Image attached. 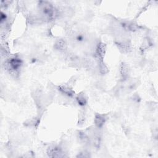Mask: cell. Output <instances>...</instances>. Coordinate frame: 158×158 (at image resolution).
Returning a JSON list of instances; mask_svg holds the SVG:
<instances>
[{
    "label": "cell",
    "instance_id": "cell-7",
    "mask_svg": "<svg viewBox=\"0 0 158 158\" xmlns=\"http://www.w3.org/2000/svg\"><path fill=\"white\" fill-rule=\"evenodd\" d=\"M67 47V44L62 39H59L55 44V48L58 50H64Z\"/></svg>",
    "mask_w": 158,
    "mask_h": 158
},
{
    "label": "cell",
    "instance_id": "cell-1",
    "mask_svg": "<svg viewBox=\"0 0 158 158\" xmlns=\"http://www.w3.org/2000/svg\"><path fill=\"white\" fill-rule=\"evenodd\" d=\"M39 9L42 15L48 19H51L55 15V9L52 5L47 1H40L39 3Z\"/></svg>",
    "mask_w": 158,
    "mask_h": 158
},
{
    "label": "cell",
    "instance_id": "cell-6",
    "mask_svg": "<svg viewBox=\"0 0 158 158\" xmlns=\"http://www.w3.org/2000/svg\"><path fill=\"white\" fill-rule=\"evenodd\" d=\"M59 90H60L62 93L70 97H72L74 95V91L67 86H60L59 87Z\"/></svg>",
    "mask_w": 158,
    "mask_h": 158
},
{
    "label": "cell",
    "instance_id": "cell-13",
    "mask_svg": "<svg viewBox=\"0 0 158 158\" xmlns=\"http://www.w3.org/2000/svg\"><path fill=\"white\" fill-rule=\"evenodd\" d=\"M6 14H4L3 12H1V22H2L3 21H4V20L6 19Z\"/></svg>",
    "mask_w": 158,
    "mask_h": 158
},
{
    "label": "cell",
    "instance_id": "cell-3",
    "mask_svg": "<svg viewBox=\"0 0 158 158\" xmlns=\"http://www.w3.org/2000/svg\"><path fill=\"white\" fill-rule=\"evenodd\" d=\"M105 52H106V45H105V44L102 43L98 44L96 49L95 55L98 57V59H100L101 61H102L103 60Z\"/></svg>",
    "mask_w": 158,
    "mask_h": 158
},
{
    "label": "cell",
    "instance_id": "cell-2",
    "mask_svg": "<svg viewBox=\"0 0 158 158\" xmlns=\"http://www.w3.org/2000/svg\"><path fill=\"white\" fill-rule=\"evenodd\" d=\"M22 64V61L21 59L17 57H14L11 59L8 62V65L12 71H17Z\"/></svg>",
    "mask_w": 158,
    "mask_h": 158
},
{
    "label": "cell",
    "instance_id": "cell-5",
    "mask_svg": "<svg viewBox=\"0 0 158 158\" xmlns=\"http://www.w3.org/2000/svg\"><path fill=\"white\" fill-rule=\"evenodd\" d=\"M105 122H106V117L104 115L101 114H96L95 116V123L96 126L98 128H101L103 126Z\"/></svg>",
    "mask_w": 158,
    "mask_h": 158
},
{
    "label": "cell",
    "instance_id": "cell-9",
    "mask_svg": "<svg viewBox=\"0 0 158 158\" xmlns=\"http://www.w3.org/2000/svg\"><path fill=\"white\" fill-rule=\"evenodd\" d=\"M77 101L78 104L80 105V106H85V105L87 104V98L83 93H80L77 96Z\"/></svg>",
    "mask_w": 158,
    "mask_h": 158
},
{
    "label": "cell",
    "instance_id": "cell-11",
    "mask_svg": "<svg viewBox=\"0 0 158 158\" xmlns=\"http://www.w3.org/2000/svg\"><path fill=\"white\" fill-rule=\"evenodd\" d=\"M79 137H80V140L83 141L84 142H86L88 140V136L85 133H83V132L79 133Z\"/></svg>",
    "mask_w": 158,
    "mask_h": 158
},
{
    "label": "cell",
    "instance_id": "cell-12",
    "mask_svg": "<svg viewBox=\"0 0 158 158\" xmlns=\"http://www.w3.org/2000/svg\"><path fill=\"white\" fill-rule=\"evenodd\" d=\"M83 34H78L75 36V40L77 42H83L85 40V36Z\"/></svg>",
    "mask_w": 158,
    "mask_h": 158
},
{
    "label": "cell",
    "instance_id": "cell-4",
    "mask_svg": "<svg viewBox=\"0 0 158 158\" xmlns=\"http://www.w3.org/2000/svg\"><path fill=\"white\" fill-rule=\"evenodd\" d=\"M48 154L51 157H59L63 156L61 149L58 147L50 148L48 150Z\"/></svg>",
    "mask_w": 158,
    "mask_h": 158
},
{
    "label": "cell",
    "instance_id": "cell-10",
    "mask_svg": "<svg viewBox=\"0 0 158 158\" xmlns=\"http://www.w3.org/2000/svg\"><path fill=\"white\" fill-rule=\"evenodd\" d=\"M100 71L102 74H106V72H108V69H107L106 65H104V64H103V61H100Z\"/></svg>",
    "mask_w": 158,
    "mask_h": 158
},
{
    "label": "cell",
    "instance_id": "cell-8",
    "mask_svg": "<svg viewBox=\"0 0 158 158\" xmlns=\"http://www.w3.org/2000/svg\"><path fill=\"white\" fill-rule=\"evenodd\" d=\"M121 73L123 78H126L128 77L130 74V69L127 65L126 64H122L121 68Z\"/></svg>",
    "mask_w": 158,
    "mask_h": 158
}]
</instances>
